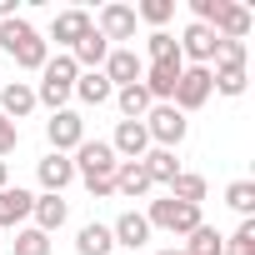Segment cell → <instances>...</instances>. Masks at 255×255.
I'll list each match as a JSON object with an SVG mask.
<instances>
[{"mask_svg": "<svg viewBox=\"0 0 255 255\" xmlns=\"http://www.w3.org/2000/svg\"><path fill=\"white\" fill-rule=\"evenodd\" d=\"M75 175L85 180V190L100 200V195H115V150H110V140H80L75 145Z\"/></svg>", "mask_w": 255, "mask_h": 255, "instance_id": "obj_1", "label": "cell"}, {"mask_svg": "<svg viewBox=\"0 0 255 255\" xmlns=\"http://www.w3.org/2000/svg\"><path fill=\"white\" fill-rule=\"evenodd\" d=\"M0 50L5 55H15V65L20 70H40L45 60H50V50H45V40H40V30L30 25V20H0Z\"/></svg>", "mask_w": 255, "mask_h": 255, "instance_id": "obj_2", "label": "cell"}, {"mask_svg": "<svg viewBox=\"0 0 255 255\" xmlns=\"http://www.w3.org/2000/svg\"><path fill=\"white\" fill-rule=\"evenodd\" d=\"M75 75H80V65H75L70 55L45 60V65H40V90H35V105L65 110V100H70V90H75Z\"/></svg>", "mask_w": 255, "mask_h": 255, "instance_id": "obj_3", "label": "cell"}, {"mask_svg": "<svg viewBox=\"0 0 255 255\" xmlns=\"http://www.w3.org/2000/svg\"><path fill=\"white\" fill-rule=\"evenodd\" d=\"M145 225H150V230H170V235H190V230L205 225V220H200V205H185V200L165 195V200H150Z\"/></svg>", "mask_w": 255, "mask_h": 255, "instance_id": "obj_4", "label": "cell"}, {"mask_svg": "<svg viewBox=\"0 0 255 255\" xmlns=\"http://www.w3.org/2000/svg\"><path fill=\"white\" fill-rule=\"evenodd\" d=\"M140 125H145V135L155 140V150H175V145L185 140V115H180L175 105H150V115H145Z\"/></svg>", "mask_w": 255, "mask_h": 255, "instance_id": "obj_5", "label": "cell"}, {"mask_svg": "<svg viewBox=\"0 0 255 255\" xmlns=\"http://www.w3.org/2000/svg\"><path fill=\"white\" fill-rule=\"evenodd\" d=\"M205 100H210V65H190V70H180L170 105H175V110L185 115V110H200Z\"/></svg>", "mask_w": 255, "mask_h": 255, "instance_id": "obj_6", "label": "cell"}, {"mask_svg": "<svg viewBox=\"0 0 255 255\" xmlns=\"http://www.w3.org/2000/svg\"><path fill=\"white\" fill-rule=\"evenodd\" d=\"M45 135H50V150L65 155V150H75V145L85 140V120H80L75 110H55L50 125H45Z\"/></svg>", "mask_w": 255, "mask_h": 255, "instance_id": "obj_7", "label": "cell"}, {"mask_svg": "<svg viewBox=\"0 0 255 255\" xmlns=\"http://www.w3.org/2000/svg\"><path fill=\"white\" fill-rule=\"evenodd\" d=\"M100 75H105L110 85H120V90H125V85H140L145 60H140L135 50H125V45H120V50H110V55H105V70H100Z\"/></svg>", "mask_w": 255, "mask_h": 255, "instance_id": "obj_8", "label": "cell"}, {"mask_svg": "<svg viewBox=\"0 0 255 255\" xmlns=\"http://www.w3.org/2000/svg\"><path fill=\"white\" fill-rule=\"evenodd\" d=\"M110 150H115V160H145V150H150L145 125H140V120H120V125H115Z\"/></svg>", "mask_w": 255, "mask_h": 255, "instance_id": "obj_9", "label": "cell"}, {"mask_svg": "<svg viewBox=\"0 0 255 255\" xmlns=\"http://www.w3.org/2000/svg\"><path fill=\"white\" fill-rule=\"evenodd\" d=\"M175 45H180V60L190 55L195 65H210V60H215V45H220V40H215V30H210V25H185V35H180Z\"/></svg>", "mask_w": 255, "mask_h": 255, "instance_id": "obj_10", "label": "cell"}, {"mask_svg": "<svg viewBox=\"0 0 255 255\" xmlns=\"http://www.w3.org/2000/svg\"><path fill=\"white\" fill-rule=\"evenodd\" d=\"M100 40H135V5H105L100 10Z\"/></svg>", "mask_w": 255, "mask_h": 255, "instance_id": "obj_11", "label": "cell"}, {"mask_svg": "<svg viewBox=\"0 0 255 255\" xmlns=\"http://www.w3.org/2000/svg\"><path fill=\"white\" fill-rule=\"evenodd\" d=\"M250 25H255V20H250V10H245V5H230V0H225L210 30H215V40H245V35H250Z\"/></svg>", "mask_w": 255, "mask_h": 255, "instance_id": "obj_12", "label": "cell"}, {"mask_svg": "<svg viewBox=\"0 0 255 255\" xmlns=\"http://www.w3.org/2000/svg\"><path fill=\"white\" fill-rule=\"evenodd\" d=\"M180 70H185V65H150V70L140 75L145 95H150V100H160V105H170V95H175V80H180Z\"/></svg>", "mask_w": 255, "mask_h": 255, "instance_id": "obj_13", "label": "cell"}, {"mask_svg": "<svg viewBox=\"0 0 255 255\" xmlns=\"http://www.w3.org/2000/svg\"><path fill=\"white\" fill-rule=\"evenodd\" d=\"M35 175H40V185H45V195H60V190H65V185L75 180V165H70L65 155H55V150H50V155H45V160L35 165Z\"/></svg>", "mask_w": 255, "mask_h": 255, "instance_id": "obj_14", "label": "cell"}, {"mask_svg": "<svg viewBox=\"0 0 255 255\" xmlns=\"http://www.w3.org/2000/svg\"><path fill=\"white\" fill-rule=\"evenodd\" d=\"M30 110H35V90L25 80H10L5 90H0V115H5V120H25Z\"/></svg>", "mask_w": 255, "mask_h": 255, "instance_id": "obj_15", "label": "cell"}, {"mask_svg": "<svg viewBox=\"0 0 255 255\" xmlns=\"http://www.w3.org/2000/svg\"><path fill=\"white\" fill-rule=\"evenodd\" d=\"M115 190H120L125 200H140V195L150 190L145 165H140V160H120V165H115Z\"/></svg>", "mask_w": 255, "mask_h": 255, "instance_id": "obj_16", "label": "cell"}, {"mask_svg": "<svg viewBox=\"0 0 255 255\" xmlns=\"http://www.w3.org/2000/svg\"><path fill=\"white\" fill-rule=\"evenodd\" d=\"M110 235H115V245H125V250H140L145 240H150V225H145V215H135V210H125L115 225H110Z\"/></svg>", "mask_w": 255, "mask_h": 255, "instance_id": "obj_17", "label": "cell"}, {"mask_svg": "<svg viewBox=\"0 0 255 255\" xmlns=\"http://www.w3.org/2000/svg\"><path fill=\"white\" fill-rule=\"evenodd\" d=\"M30 210H35V195H30V190H20V185H15V190H10V185L0 190V225H5V230L20 225Z\"/></svg>", "mask_w": 255, "mask_h": 255, "instance_id": "obj_18", "label": "cell"}, {"mask_svg": "<svg viewBox=\"0 0 255 255\" xmlns=\"http://www.w3.org/2000/svg\"><path fill=\"white\" fill-rule=\"evenodd\" d=\"M90 30H95V25H90V15H85V10H60V15H55V40H60V45H70V50H75Z\"/></svg>", "mask_w": 255, "mask_h": 255, "instance_id": "obj_19", "label": "cell"}, {"mask_svg": "<svg viewBox=\"0 0 255 255\" xmlns=\"http://www.w3.org/2000/svg\"><path fill=\"white\" fill-rule=\"evenodd\" d=\"M30 215H35V230H45V235H50V230H60V225H65L70 205H65L60 195H35V210H30Z\"/></svg>", "mask_w": 255, "mask_h": 255, "instance_id": "obj_20", "label": "cell"}, {"mask_svg": "<svg viewBox=\"0 0 255 255\" xmlns=\"http://www.w3.org/2000/svg\"><path fill=\"white\" fill-rule=\"evenodd\" d=\"M75 95H80L85 105H105V100L115 95V85H110L100 70H80V75H75Z\"/></svg>", "mask_w": 255, "mask_h": 255, "instance_id": "obj_21", "label": "cell"}, {"mask_svg": "<svg viewBox=\"0 0 255 255\" xmlns=\"http://www.w3.org/2000/svg\"><path fill=\"white\" fill-rule=\"evenodd\" d=\"M145 175H150V185H170L175 175H180V160H175V150H145Z\"/></svg>", "mask_w": 255, "mask_h": 255, "instance_id": "obj_22", "label": "cell"}, {"mask_svg": "<svg viewBox=\"0 0 255 255\" xmlns=\"http://www.w3.org/2000/svg\"><path fill=\"white\" fill-rule=\"evenodd\" d=\"M75 250L80 255H110L115 250V235H110V225H80V235H75Z\"/></svg>", "mask_w": 255, "mask_h": 255, "instance_id": "obj_23", "label": "cell"}, {"mask_svg": "<svg viewBox=\"0 0 255 255\" xmlns=\"http://www.w3.org/2000/svg\"><path fill=\"white\" fill-rule=\"evenodd\" d=\"M115 105H120V115H125V120H145L155 100L145 95V85H125V90H115Z\"/></svg>", "mask_w": 255, "mask_h": 255, "instance_id": "obj_24", "label": "cell"}, {"mask_svg": "<svg viewBox=\"0 0 255 255\" xmlns=\"http://www.w3.org/2000/svg\"><path fill=\"white\" fill-rule=\"evenodd\" d=\"M105 55H110V45L100 40V30H90V35L75 45V55H70V60H75L80 70H100V65H105Z\"/></svg>", "mask_w": 255, "mask_h": 255, "instance_id": "obj_25", "label": "cell"}, {"mask_svg": "<svg viewBox=\"0 0 255 255\" xmlns=\"http://www.w3.org/2000/svg\"><path fill=\"white\" fill-rule=\"evenodd\" d=\"M185 255H225V235H220L215 225H195V230H190Z\"/></svg>", "mask_w": 255, "mask_h": 255, "instance_id": "obj_26", "label": "cell"}, {"mask_svg": "<svg viewBox=\"0 0 255 255\" xmlns=\"http://www.w3.org/2000/svg\"><path fill=\"white\" fill-rule=\"evenodd\" d=\"M145 50H150V65H180V45H175V35H165V30H155V35L145 40Z\"/></svg>", "mask_w": 255, "mask_h": 255, "instance_id": "obj_27", "label": "cell"}, {"mask_svg": "<svg viewBox=\"0 0 255 255\" xmlns=\"http://www.w3.org/2000/svg\"><path fill=\"white\" fill-rule=\"evenodd\" d=\"M170 195H175V200H185V205H200V200H205V175L180 170V175L170 180Z\"/></svg>", "mask_w": 255, "mask_h": 255, "instance_id": "obj_28", "label": "cell"}, {"mask_svg": "<svg viewBox=\"0 0 255 255\" xmlns=\"http://www.w3.org/2000/svg\"><path fill=\"white\" fill-rule=\"evenodd\" d=\"M225 205H230V210H240V215L250 220V210H255V180H235V185L225 190Z\"/></svg>", "mask_w": 255, "mask_h": 255, "instance_id": "obj_29", "label": "cell"}, {"mask_svg": "<svg viewBox=\"0 0 255 255\" xmlns=\"http://www.w3.org/2000/svg\"><path fill=\"white\" fill-rule=\"evenodd\" d=\"M15 255H50V235L45 230H15Z\"/></svg>", "mask_w": 255, "mask_h": 255, "instance_id": "obj_30", "label": "cell"}, {"mask_svg": "<svg viewBox=\"0 0 255 255\" xmlns=\"http://www.w3.org/2000/svg\"><path fill=\"white\" fill-rule=\"evenodd\" d=\"M225 255H255V220H240V230L225 240Z\"/></svg>", "mask_w": 255, "mask_h": 255, "instance_id": "obj_31", "label": "cell"}, {"mask_svg": "<svg viewBox=\"0 0 255 255\" xmlns=\"http://www.w3.org/2000/svg\"><path fill=\"white\" fill-rule=\"evenodd\" d=\"M175 15V0H145V5H135V20H150V25H165Z\"/></svg>", "mask_w": 255, "mask_h": 255, "instance_id": "obj_32", "label": "cell"}, {"mask_svg": "<svg viewBox=\"0 0 255 255\" xmlns=\"http://www.w3.org/2000/svg\"><path fill=\"white\" fill-rule=\"evenodd\" d=\"M215 60H220V65L245 70V40H220V45H215Z\"/></svg>", "mask_w": 255, "mask_h": 255, "instance_id": "obj_33", "label": "cell"}, {"mask_svg": "<svg viewBox=\"0 0 255 255\" xmlns=\"http://www.w3.org/2000/svg\"><path fill=\"white\" fill-rule=\"evenodd\" d=\"M15 140H20V125L0 115V155H10V150H15Z\"/></svg>", "mask_w": 255, "mask_h": 255, "instance_id": "obj_34", "label": "cell"}, {"mask_svg": "<svg viewBox=\"0 0 255 255\" xmlns=\"http://www.w3.org/2000/svg\"><path fill=\"white\" fill-rule=\"evenodd\" d=\"M0 20H15V0H0Z\"/></svg>", "mask_w": 255, "mask_h": 255, "instance_id": "obj_35", "label": "cell"}, {"mask_svg": "<svg viewBox=\"0 0 255 255\" xmlns=\"http://www.w3.org/2000/svg\"><path fill=\"white\" fill-rule=\"evenodd\" d=\"M5 180H10V165H5V160H0V190H5Z\"/></svg>", "mask_w": 255, "mask_h": 255, "instance_id": "obj_36", "label": "cell"}, {"mask_svg": "<svg viewBox=\"0 0 255 255\" xmlns=\"http://www.w3.org/2000/svg\"><path fill=\"white\" fill-rule=\"evenodd\" d=\"M160 255H185V245H165V250H160Z\"/></svg>", "mask_w": 255, "mask_h": 255, "instance_id": "obj_37", "label": "cell"}]
</instances>
